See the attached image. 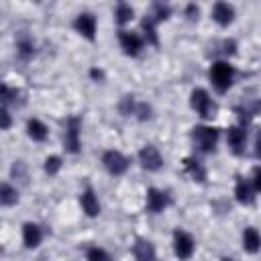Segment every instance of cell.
Instances as JSON below:
<instances>
[{"label": "cell", "mask_w": 261, "mask_h": 261, "mask_svg": "<svg viewBox=\"0 0 261 261\" xmlns=\"http://www.w3.org/2000/svg\"><path fill=\"white\" fill-rule=\"evenodd\" d=\"M253 194H255L253 184L247 181V179H243V177H239V181H237V186H234V196H237V200H239L241 204H253V200H255Z\"/></svg>", "instance_id": "9a60e30c"}, {"label": "cell", "mask_w": 261, "mask_h": 261, "mask_svg": "<svg viewBox=\"0 0 261 261\" xmlns=\"http://www.w3.org/2000/svg\"><path fill=\"white\" fill-rule=\"evenodd\" d=\"M169 206V196L157 188L147 190V210L149 212H163Z\"/></svg>", "instance_id": "8fae6325"}, {"label": "cell", "mask_w": 261, "mask_h": 261, "mask_svg": "<svg viewBox=\"0 0 261 261\" xmlns=\"http://www.w3.org/2000/svg\"><path fill=\"white\" fill-rule=\"evenodd\" d=\"M86 259L88 261H110V255L100 247H90L86 253Z\"/></svg>", "instance_id": "603a6c76"}, {"label": "cell", "mask_w": 261, "mask_h": 261, "mask_svg": "<svg viewBox=\"0 0 261 261\" xmlns=\"http://www.w3.org/2000/svg\"><path fill=\"white\" fill-rule=\"evenodd\" d=\"M90 75H92V77H94V80H102V77H104V73H102V71H100V69H96V67H94V69H92V71H90Z\"/></svg>", "instance_id": "4dcf8cb0"}, {"label": "cell", "mask_w": 261, "mask_h": 261, "mask_svg": "<svg viewBox=\"0 0 261 261\" xmlns=\"http://www.w3.org/2000/svg\"><path fill=\"white\" fill-rule=\"evenodd\" d=\"M16 47H18V53H20L22 57H31V55L35 53V45H33V41L27 39V37H20L18 43H16Z\"/></svg>", "instance_id": "cb8c5ba5"}, {"label": "cell", "mask_w": 261, "mask_h": 261, "mask_svg": "<svg viewBox=\"0 0 261 261\" xmlns=\"http://www.w3.org/2000/svg\"><path fill=\"white\" fill-rule=\"evenodd\" d=\"M212 20L220 27H228L234 20V8L228 2H216L212 6Z\"/></svg>", "instance_id": "7c38bea8"}, {"label": "cell", "mask_w": 261, "mask_h": 261, "mask_svg": "<svg viewBox=\"0 0 261 261\" xmlns=\"http://www.w3.org/2000/svg\"><path fill=\"white\" fill-rule=\"evenodd\" d=\"M118 43H120L122 51L130 57L139 55L143 49V39L133 31H118Z\"/></svg>", "instance_id": "ba28073f"}, {"label": "cell", "mask_w": 261, "mask_h": 261, "mask_svg": "<svg viewBox=\"0 0 261 261\" xmlns=\"http://www.w3.org/2000/svg\"><path fill=\"white\" fill-rule=\"evenodd\" d=\"M226 143L230 147V151L234 155H241L245 151V143H247V130L243 124H237V126H230L226 130Z\"/></svg>", "instance_id": "30bf717a"}, {"label": "cell", "mask_w": 261, "mask_h": 261, "mask_svg": "<svg viewBox=\"0 0 261 261\" xmlns=\"http://www.w3.org/2000/svg\"><path fill=\"white\" fill-rule=\"evenodd\" d=\"M80 118L77 116H69L65 122V133H63V145L69 153H77L80 151Z\"/></svg>", "instance_id": "5b68a950"}, {"label": "cell", "mask_w": 261, "mask_h": 261, "mask_svg": "<svg viewBox=\"0 0 261 261\" xmlns=\"http://www.w3.org/2000/svg\"><path fill=\"white\" fill-rule=\"evenodd\" d=\"M190 104H192V108H194L202 118H214V116H216L218 106L214 104V100L210 98V94H208L206 90H202V88H196V90L192 92Z\"/></svg>", "instance_id": "7a4b0ae2"}, {"label": "cell", "mask_w": 261, "mask_h": 261, "mask_svg": "<svg viewBox=\"0 0 261 261\" xmlns=\"http://www.w3.org/2000/svg\"><path fill=\"white\" fill-rule=\"evenodd\" d=\"M59 169H61V157L51 155V157L45 159V171H47L49 175H55Z\"/></svg>", "instance_id": "4316f807"}, {"label": "cell", "mask_w": 261, "mask_h": 261, "mask_svg": "<svg viewBox=\"0 0 261 261\" xmlns=\"http://www.w3.org/2000/svg\"><path fill=\"white\" fill-rule=\"evenodd\" d=\"M102 163H104V167H106V171L108 173H112V175H122L126 169H128V157H124L120 151H106L104 155H102Z\"/></svg>", "instance_id": "277c9868"}, {"label": "cell", "mask_w": 261, "mask_h": 261, "mask_svg": "<svg viewBox=\"0 0 261 261\" xmlns=\"http://www.w3.org/2000/svg\"><path fill=\"white\" fill-rule=\"evenodd\" d=\"M222 261H232V259H222Z\"/></svg>", "instance_id": "d6a6232c"}, {"label": "cell", "mask_w": 261, "mask_h": 261, "mask_svg": "<svg viewBox=\"0 0 261 261\" xmlns=\"http://www.w3.org/2000/svg\"><path fill=\"white\" fill-rule=\"evenodd\" d=\"M133 253H135V261H157L155 247L147 239H137L133 245Z\"/></svg>", "instance_id": "4fadbf2b"}, {"label": "cell", "mask_w": 261, "mask_h": 261, "mask_svg": "<svg viewBox=\"0 0 261 261\" xmlns=\"http://www.w3.org/2000/svg\"><path fill=\"white\" fill-rule=\"evenodd\" d=\"M184 169H186V173H188L194 181H206V169L202 167L200 161H196V159H192V157H186V159H184Z\"/></svg>", "instance_id": "ac0fdd59"}, {"label": "cell", "mask_w": 261, "mask_h": 261, "mask_svg": "<svg viewBox=\"0 0 261 261\" xmlns=\"http://www.w3.org/2000/svg\"><path fill=\"white\" fill-rule=\"evenodd\" d=\"M139 161H141V167L147 171H157L163 165V157H161L159 149L153 145H145L139 151Z\"/></svg>", "instance_id": "52a82bcc"}, {"label": "cell", "mask_w": 261, "mask_h": 261, "mask_svg": "<svg viewBox=\"0 0 261 261\" xmlns=\"http://www.w3.org/2000/svg\"><path fill=\"white\" fill-rule=\"evenodd\" d=\"M243 249L247 253H257L261 249V234H259L257 228L249 226V228L243 230Z\"/></svg>", "instance_id": "e0dca14e"}, {"label": "cell", "mask_w": 261, "mask_h": 261, "mask_svg": "<svg viewBox=\"0 0 261 261\" xmlns=\"http://www.w3.org/2000/svg\"><path fill=\"white\" fill-rule=\"evenodd\" d=\"M73 29L82 37H86L88 41H94V37H96V18H94V14H90V12L77 14L75 20H73Z\"/></svg>", "instance_id": "9c48e42d"}, {"label": "cell", "mask_w": 261, "mask_h": 261, "mask_svg": "<svg viewBox=\"0 0 261 261\" xmlns=\"http://www.w3.org/2000/svg\"><path fill=\"white\" fill-rule=\"evenodd\" d=\"M155 22H159V20H165L167 16H169V6H165V4H153V12L149 14Z\"/></svg>", "instance_id": "d4e9b609"}, {"label": "cell", "mask_w": 261, "mask_h": 261, "mask_svg": "<svg viewBox=\"0 0 261 261\" xmlns=\"http://www.w3.org/2000/svg\"><path fill=\"white\" fill-rule=\"evenodd\" d=\"M192 141L202 153H210L216 147L218 141V128L214 126H194L192 128Z\"/></svg>", "instance_id": "3957f363"}, {"label": "cell", "mask_w": 261, "mask_h": 261, "mask_svg": "<svg viewBox=\"0 0 261 261\" xmlns=\"http://www.w3.org/2000/svg\"><path fill=\"white\" fill-rule=\"evenodd\" d=\"M255 155H257V157H261V135L257 137V151H255Z\"/></svg>", "instance_id": "1f68e13d"}, {"label": "cell", "mask_w": 261, "mask_h": 261, "mask_svg": "<svg viewBox=\"0 0 261 261\" xmlns=\"http://www.w3.org/2000/svg\"><path fill=\"white\" fill-rule=\"evenodd\" d=\"M120 112L124 114V116H130V114H135L137 112V104H135V100H133V96H124L122 100H120Z\"/></svg>", "instance_id": "484cf974"}, {"label": "cell", "mask_w": 261, "mask_h": 261, "mask_svg": "<svg viewBox=\"0 0 261 261\" xmlns=\"http://www.w3.org/2000/svg\"><path fill=\"white\" fill-rule=\"evenodd\" d=\"M194 239L184 232V230H175L173 232V251H175V257L177 259H190L194 255Z\"/></svg>", "instance_id": "8992f818"}, {"label": "cell", "mask_w": 261, "mask_h": 261, "mask_svg": "<svg viewBox=\"0 0 261 261\" xmlns=\"http://www.w3.org/2000/svg\"><path fill=\"white\" fill-rule=\"evenodd\" d=\"M41 239H43V230H41L39 224H35V222H27V224L22 226V243H24L27 249H35V247H39Z\"/></svg>", "instance_id": "5bb4252c"}, {"label": "cell", "mask_w": 261, "mask_h": 261, "mask_svg": "<svg viewBox=\"0 0 261 261\" xmlns=\"http://www.w3.org/2000/svg\"><path fill=\"white\" fill-rule=\"evenodd\" d=\"M155 20L151 18V16H145V20H143V31H145V39H147V43H151V45H157L159 43V37H157V29H155Z\"/></svg>", "instance_id": "44dd1931"}, {"label": "cell", "mask_w": 261, "mask_h": 261, "mask_svg": "<svg viewBox=\"0 0 261 261\" xmlns=\"http://www.w3.org/2000/svg\"><path fill=\"white\" fill-rule=\"evenodd\" d=\"M253 188H255V192H261V167H255L253 169Z\"/></svg>", "instance_id": "83f0119b"}, {"label": "cell", "mask_w": 261, "mask_h": 261, "mask_svg": "<svg viewBox=\"0 0 261 261\" xmlns=\"http://www.w3.org/2000/svg\"><path fill=\"white\" fill-rule=\"evenodd\" d=\"M232 77H234V69H232L230 63H226V61L212 63V67H210V82L216 88V92H220V94L226 92L230 88V84H232Z\"/></svg>", "instance_id": "6da1fadb"}, {"label": "cell", "mask_w": 261, "mask_h": 261, "mask_svg": "<svg viewBox=\"0 0 261 261\" xmlns=\"http://www.w3.org/2000/svg\"><path fill=\"white\" fill-rule=\"evenodd\" d=\"M133 14H135V10H133L128 4H124V2H120V4L116 6V12H114V16H116V22H118V24L128 22V20L133 18Z\"/></svg>", "instance_id": "7402d4cb"}, {"label": "cell", "mask_w": 261, "mask_h": 261, "mask_svg": "<svg viewBox=\"0 0 261 261\" xmlns=\"http://www.w3.org/2000/svg\"><path fill=\"white\" fill-rule=\"evenodd\" d=\"M0 202H2L4 206L16 204V202H18V192H16V188H12L10 184H2V188H0Z\"/></svg>", "instance_id": "ffe728a7"}, {"label": "cell", "mask_w": 261, "mask_h": 261, "mask_svg": "<svg viewBox=\"0 0 261 261\" xmlns=\"http://www.w3.org/2000/svg\"><path fill=\"white\" fill-rule=\"evenodd\" d=\"M80 204H82V208H84V212L88 216H98L100 214V202H98V198H96V194H94L92 188H88L80 196Z\"/></svg>", "instance_id": "2e32d148"}, {"label": "cell", "mask_w": 261, "mask_h": 261, "mask_svg": "<svg viewBox=\"0 0 261 261\" xmlns=\"http://www.w3.org/2000/svg\"><path fill=\"white\" fill-rule=\"evenodd\" d=\"M0 118H2V130H8V126H10V114H8V110H6V106H2V110H0Z\"/></svg>", "instance_id": "f1b7e54d"}, {"label": "cell", "mask_w": 261, "mask_h": 261, "mask_svg": "<svg viewBox=\"0 0 261 261\" xmlns=\"http://www.w3.org/2000/svg\"><path fill=\"white\" fill-rule=\"evenodd\" d=\"M47 126L41 122V120H37V118H31L29 122H27V135L33 139V141H45L47 139Z\"/></svg>", "instance_id": "d6986e66"}, {"label": "cell", "mask_w": 261, "mask_h": 261, "mask_svg": "<svg viewBox=\"0 0 261 261\" xmlns=\"http://www.w3.org/2000/svg\"><path fill=\"white\" fill-rule=\"evenodd\" d=\"M186 14H188L190 18H198V14H200V10H198V6H196V4H190V6L186 8Z\"/></svg>", "instance_id": "f546056e"}]
</instances>
